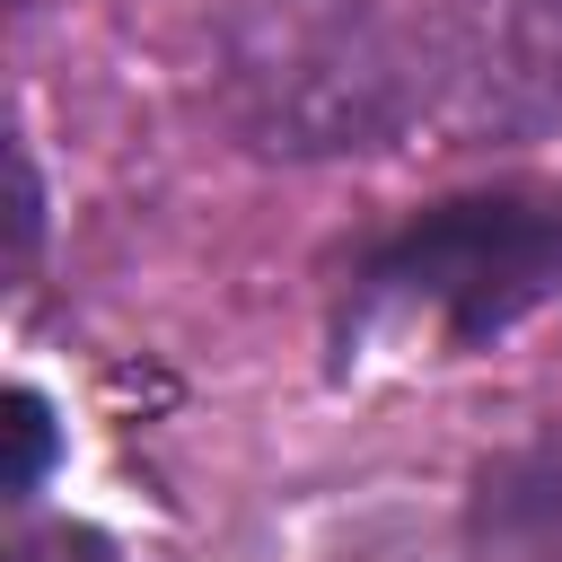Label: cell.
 <instances>
[{"instance_id":"4","label":"cell","mask_w":562,"mask_h":562,"mask_svg":"<svg viewBox=\"0 0 562 562\" xmlns=\"http://www.w3.org/2000/svg\"><path fill=\"white\" fill-rule=\"evenodd\" d=\"M9 422V474H0V492L18 501V509H35V492L53 483V465H61V422H53V404H44V386H9V404H0Z\"/></svg>"},{"instance_id":"2","label":"cell","mask_w":562,"mask_h":562,"mask_svg":"<svg viewBox=\"0 0 562 562\" xmlns=\"http://www.w3.org/2000/svg\"><path fill=\"white\" fill-rule=\"evenodd\" d=\"M562 290V184L439 193L360 246L342 290V342L369 325H430L448 351H483Z\"/></svg>"},{"instance_id":"5","label":"cell","mask_w":562,"mask_h":562,"mask_svg":"<svg viewBox=\"0 0 562 562\" xmlns=\"http://www.w3.org/2000/svg\"><path fill=\"white\" fill-rule=\"evenodd\" d=\"M9 562H123V544L88 518H26L9 536Z\"/></svg>"},{"instance_id":"6","label":"cell","mask_w":562,"mask_h":562,"mask_svg":"<svg viewBox=\"0 0 562 562\" xmlns=\"http://www.w3.org/2000/svg\"><path fill=\"white\" fill-rule=\"evenodd\" d=\"M35 246H44V176H35V149L18 140L9 149V272H35Z\"/></svg>"},{"instance_id":"3","label":"cell","mask_w":562,"mask_h":562,"mask_svg":"<svg viewBox=\"0 0 562 562\" xmlns=\"http://www.w3.org/2000/svg\"><path fill=\"white\" fill-rule=\"evenodd\" d=\"M465 544L474 562H562V404L474 465Z\"/></svg>"},{"instance_id":"1","label":"cell","mask_w":562,"mask_h":562,"mask_svg":"<svg viewBox=\"0 0 562 562\" xmlns=\"http://www.w3.org/2000/svg\"><path fill=\"white\" fill-rule=\"evenodd\" d=\"M220 105L263 158L527 140L562 123V0H246L220 35Z\"/></svg>"}]
</instances>
